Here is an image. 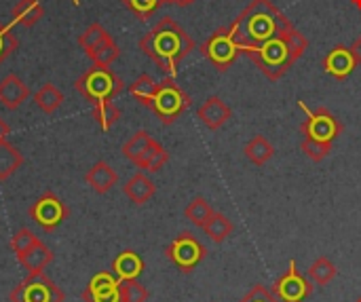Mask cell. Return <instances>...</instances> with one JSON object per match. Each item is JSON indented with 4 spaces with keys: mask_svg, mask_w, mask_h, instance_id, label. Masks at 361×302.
I'll use <instances>...</instances> for the list:
<instances>
[{
    "mask_svg": "<svg viewBox=\"0 0 361 302\" xmlns=\"http://www.w3.org/2000/svg\"><path fill=\"white\" fill-rule=\"evenodd\" d=\"M137 19H142V21H146L148 17H152L157 11H159V6L165 2V0H121Z\"/></svg>",
    "mask_w": 361,
    "mask_h": 302,
    "instance_id": "obj_34",
    "label": "cell"
},
{
    "mask_svg": "<svg viewBox=\"0 0 361 302\" xmlns=\"http://www.w3.org/2000/svg\"><path fill=\"white\" fill-rule=\"evenodd\" d=\"M324 66H326V72H330L332 76L345 78V76H349V74L355 70L357 57H355V53H353L351 49L338 47V49L330 51V55L326 57Z\"/></svg>",
    "mask_w": 361,
    "mask_h": 302,
    "instance_id": "obj_15",
    "label": "cell"
},
{
    "mask_svg": "<svg viewBox=\"0 0 361 302\" xmlns=\"http://www.w3.org/2000/svg\"><path fill=\"white\" fill-rule=\"evenodd\" d=\"M93 119H95V123H97L104 131H108V129H112V127L116 125V121L121 119V110H118L112 102H99V104L93 106Z\"/></svg>",
    "mask_w": 361,
    "mask_h": 302,
    "instance_id": "obj_30",
    "label": "cell"
},
{
    "mask_svg": "<svg viewBox=\"0 0 361 302\" xmlns=\"http://www.w3.org/2000/svg\"><path fill=\"white\" fill-rule=\"evenodd\" d=\"M167 159H169L167 150H165L159 142H152V144L148 146V150L142 155V159L137 161V167L144 169V171L154 174V171L163 169V165L167 163Z\"/></svg>",
    "mask_w": 361,
    "mask_h": 302,
    "instance_id": "obj_24",
    "label": "cell"
},
{
    "mask_svg": "<svg viewBox=\"0 0 361 302\" xmlns=\"http://www.w3.org/2000/svg\"><path fill=\"white\" fill-rule=\"evenodd\" d=\"M30 218L44 231V233H55L59 224L70 216V210L66 203L55 195V193H42L27 210Z\"/></svg>",
    "mask_w": 361,
    "mask_h": 302,
    "instance_id": "obj_7",
    "label": "cell"
},
{
    "mask_svg": "<svg viewBox=\"0 0 361 302\" xmlns=\"http://www.w3.org/2000/svg\"><path fill=\"white\" fill-rule=\"evenodd\" d=\"M167 258L182 271V273H192L205 258V248L203 243L192 235V233H180L169 248L165 250Z\"/></svg>",
    "mask_w": 361,
    "mask_h": 302,
    "instance_id": "obj_8",
    "label": "cell"
},
{
    "mask_svg": "<svg viewBox=\"0 0 361 302\" xmlns=\"http://www.w3.org/2000/svg\"><path fill=\"white\" fill-rule=\"evenodd\" d=\"M23 165V155L4 138L0 140V180H8Z\"/></svg>",
    "mask_w": 361,
    "mask_h": 302,
    "instance_id": "obj_21",
    "label": "cell"
},
{
    "mask_svg": "<svg viewBox=\"0 0 361 302\" xmlns=\"http://www.w3.org/2000/svg\"><path fill=\"white\" fill-rule=\"evenodd\" d=\"M152 142H154V140H152L146 131H137V133H133V135L123 144V157L137 165V161L142 159V155L148 150V146H150Z\"/></svg>",
    "mask_w": 361,
    "mask_h": 302,
    "instance_id": "obj_25",
    "label": "cell"
},
{
    "mask_svg": "<svg viewBox=\"0 0 361 302\" xmlns=\"http://www.w3.org/2000/svg\"><path fill=\"white\" fill-rule=\"evenodd\" d=\"M165 2H176V4H182L184 6V4H190L192 0H165Z\"/></svg>",
    "mask_w": 361,
    "mask_h": 302,
    "instance_id": "obj_41",
    "label": "cell"
},
{
    "mask_svg": "<svg viewBox=\"0 0 361 302\" xmlns=\"http://www.w3.org/2000/svg\"><path fill=\"white\" fill-rule=\"evenodd\" d=\"M357 302H361V298H360V301H357Z\"/></svg>",
    "mask_w": 361,
    "mask_h": 302,
    "instance_id": "obj_43",
    "label": "cell"
},
{
    "mask_svg": "<svg viewBox=\"0 0 361 302\" xmlns=\"http://www.w3.org/2000/svg\"><path fill=\"white\" fill-rule=\"evenodd\" d=\"M140 49L167 76H173L176 70H178V64L192 49V40L188 38V34L173 19L165 17L140 40Z\"/></svg>",
    "mask_w": 361,
    "mask_h": 302,
    "instance_id": "obj_2",
    "label": "cell"
},
{
    "mask_svg": "<svg viewBox=\"0 0 361 302\" xmlns=\"http://www.w3.org/2000/svg\"><path fill=\"white\" fill-rule=\"evenodd\" d=\"M123 191H125V195H127V199L131 203L144 205V203H148L152 199L157 186H154V182L144 171H140V174H135L133 178L127 180V184L123 186Z\"/></svg>",
    "mask_w": 361,
    "mask_h": 302,
    "instance_id": "obj_18",
    "label": "cell"
},
{
    "mask_svg": "<svg viewBox=\"0 0 361 302\" xmlns=\"http://www.w3.org/2000/svg\"><path fill=\"white\" fill-rule=\"evenodd\" d=\"M273 292L281 302H305L313 294V282L298 271L296 260H290L288 271L275 279Z\"/></svg>",
    "mask_w": 361,
    "mask_h": 302,
    "instance_id": "obj_9",
    "label": "cell"
},
{
    "mask_svg": "<svg viewBox=\"0 0 361 302\" xmlns=\"http://www.w3.org/2000/svg\"><path fill=\"white\" fill-rule=\"evenodd\" d=\"M212 214H214V210L209 207V203L203 199V197H197V199H192L190 203H188V207H186V212H184V216L195 224V226H205V222L212 218Z\"/></svg>",
    "mask_w": 361,
    "mask_h": 302,
    "instance_id": "obj_32",
    "label": "cell"
},
{
    "mask_svg": "<svg viewBox=\"0 0 361 302\" xmlns=\"http://www.w3.org/2000/svg\"><path fill=\"white\" fill-rule=\"evenodd\" d=\"M89 55V59L93 61V66H104V68H110L116 59H118V55H121V49H118V44L112 40V36L106 40V42H102L99 47H95L91 53H87Z\"/></svg>",
    "mask_w": 361,
    "mask_h": 302,
    "instance_id": "obj_27",
    "label": "cell"
},
{
    "mask_svg": "<svg viewBox=\"0 0 361 302\" xmlns=\"http://www.w3.org/2000/svg\"><path fill=\"white\" fill-rule=\"evenodd\" d=\"M11 302H63V292L51 282L44 273L27 275L13 292L8 294Z\"/></svg>",
    "mask_w": 361,
    "mask_h": 302,
    "instance_id": "obj_6",
    "label": "cell"
},
{
    "mask_svg": "<svg viewBox=\"0 0 361 302\" xmlns=\"http://www.w3.org/2000/svg\"><path fill=\"white\" fill-rule=\"evenodd\" d=\"M72 2H74V4H76V6H78V4H80V0H72Z\"/></svg>",
    "mask_w": 361,
    "mask_h": 302,
    "instance_id": "obj_42",
    "label": "cell"
},
{
    "mask_svg": "<svg viewBox=\"0 0 361 302\" xmlns=\"http://www.w3.org/2000/svg\"><path fill=\"white\" fill-rule=\"evenodd\" d=\"M302 150L307 152L309 159L313 161H322L330 155L332 150V144L330 142H319V140H313V138H305L302 142Z\"/></svg>",
    "mask_w": 361,
    "mask_h": 302,
    "instance_id": "obj_36",
    "label": "cell"
},
{
    "mask_svg": "<svg viewBox=\"0 0 361 302\" xmlns=\"http://www.w3.org/2000/svg\"><path fill=\"white\" fill-rule=\"evenodd\" d=\"M53 258H55L53 252L38 239L23 256H19V262L27 271V275H36V273H42L53 262Z\"/></svg>",
    "mask_w": 361,
    "mask_h": 302,
    "instance_id": "obj_17",
    "label": "cell"
},
{
    "mask_svg": "<svg viewBox=\"0 0 361 302\" xmlns=\"http://www.w3.org/2000/svg\"><path fill=\"white\" fill-rule=\"evenodd\" d=\"M110 38L108 30L99 23H91L80 36H78V47L85 51V53H91L95 47H99L102 42H106Z\"/></svg>",
    "mask_w": 361,
    "mask_h": 302,
    "instance_id": "obj_29",
    "label": "cell"
},
{
    "mask_svg": "<svg viewBox=\"0 0 361 302\" xmlns=\"http://www.w3.org/2000/svg\"><path fill=\"white\" fill-rule=\"evenodd\" d=\"M34 102L36 106L44 112V114H53L61 108L63 104V93L53 85V83H44L36 93H34Z\"/></svg>",
    "mask_w": 361,
    "mask_h": 302,
    "instance_id": "obj_22",
    "label": "cell"
},
{
    "mask_svg": "<svg viewBox=\"0 0 361 302\" xmlns=\"http://www.w3.org/2000/svg\"><path fill=\"white\" fill-rule=\"evenodd\" d=\"M245 157L256 163V165H264L271 157H273V146L267 138L256 135L247 146H245Z\"/></svg>",
    "mask_w": 361,
    "mask_h": 302,
    "instance_id": "obj_31",
    "label": "cell"
},
{
    "mask_svg": "<svg viewBox=\"0 0 361 302\" xmlns=\"http://www.w3.org/2000/svg\"><path fill=\"white\" fill-rule=\"evenodd\" d=\"M19 49V40H17V36L0 21V64L11 55V53H15Z\"/></svg>",
    "mask_w": 361,
    "mask_h": 302,
    "instance_id": "obj_37",
    "label": "cell"
},
{
    "mask_svg": "<svg viewBox=\"0 0 361 302\" xmlns=\"http://www.w3.org/2000/svg\"><path fill=\"white\" fill-rule=\"evenodd\" d=\"M233 231H235V226H233V222L224 216V214H212V218L205 222V226H203V233L214 241V243H222L224 239H228L231 235H233Z\"/></svg>",
    "mask_w": 361,
    "mask_h": 302,
    "instance_id": "obj_23",
    "label": "cell"
},
{
    "mask_svg": "<svg viewBox=\"0 0 361 302\" xmlns=\"http://www.w3.org/2000/svg\"><path fill=\"white\" fill-rule=\"evenodd\" d=\"M231 116V110L226 108V104L220 97H209L201 108H199V119L209 127V129H218L222 127Z\"/></svg>",
    "mask_w": 361,
    "mask_h": 302,
    "instance_id": "obj_19",
    "label": "cell"
},
{
    "mask_svg": "<svg viewBox=\"0 0 361 302\" xmlns=\"http://www.w3.org/2000/svg\"><path fill=\"white\" fill-rule=\"evenodd\" d=\"M112 273L125 282V279H137L144 273V260L140 258L137 252L133 250H125L121 252L114 260H112Z\"/></svg>",
    "mask_w": 361,
    "mask_h": 302,
    "instance_id": "obj_16",
    "label": "cell"
},
{
    "mask_svg": "<svg viewBox=\"0 0 361 302\" xmlns=\"http://www.w3.org/2000/svg\"><path fill=\"white\" fill-rule=\"evenodd\" d=\"M188 95L169 78H165L163 83H159L157 87V93L152 97V112L165 123V125H171L186 108H188Z\"/></svg>",
    "mask_w": 361,
    "mask_h": 302,
    "instance_id": "obj_5",
    "label": "cell"
},
{
    "mask_svg": "<svg viewBox=\"0 0 361 302\" xmlns=\"http://www.w3.org/2000/svg\"><path fill=\"white\" fill-rule=\"evenodd\" d=\"M27 97H30V89L17 74H6L0 80V104L6 110H17Z\"/></svg>",
    "mask_w": 361,
    "mask_h": 302,
    "instance_id": "obj_13",
    "label": "cell"
},
{
    "mask_svg": "<svg viewBox=\"0 0 361 302\" xmlns=\"http://www.w3.org/2000/svg\"><path fill=\"white\" fill-rule=\"evenodd\" d=\"M121 279L114 273H97L91 277L87 288L82 290V301L85 302H123L121 301V290H118Z\"/></svg>",
    "mask_w": 361,
    "mask_h": 302,
    "instance_id": "obj_12",
    "label": "cell"
},
{
    "mask_svg": "<svg viewBox=\"0 0 361 302\" xmlns=\"http://www.w3.org/2000/svg\"><path fill=\"white\" fill-rule=\"evenodd\" d=\"M38 241V237L30 231V229H19L13 237H11V250L15 252V256H23L34 243Z\"/></svg>",
    "mask_w": 361,
    "mask_h": 302,
    "instance_id": "obj_35",
    "label": "cell"
},
{
    "mask_svg": "<svg viewBox=\"0 0 361 302\" xmlns=\"http://www.w3.org/2000/svg\"><path fill=\"white\" fill-rule=\"evenodd\" d=\"M245 53H250L256 59V64L273 78L281 76L290 68V64L298 57V53L292 47V30L286 36L271 38L258 47H252Z\"/></svg>",
    "mask_w": 361,
    "mask_h": 302,
    "instance_id": "obj_4",
    "label": "cell"
},
{
    "mask_svg": "<svg viewBox=\"0 0 361 302\" xmlns=\"http://www.w3.org/2000/svg\"><path fill=\"white\" fill-rule=\"evenodd\" d=\"M8 131H11V127H8V125H6V123L0 119V140H4V138L8 135Z\"/></svg>",
    "mask_w": 361,
    "mask_h": 302,
    "instance_id": "obj_39",
    "label": "cell"
},
{
    "mask_svg": "<svg viewBox=\"0 0 361 302\" xmlns=\"http://www.w3.org/2000/svg\"><path fill=\"white\" fill-rule=\"evenodd\" d=\"M239 302H281L277 296H275V292L271 290V288H267V286H262V284H258V286H254L243 298Z\"/></svg>",
    "mask_w": 361,
    "mask_h": 302,
    "instance_id": "obj_38",
    "label": "cell"
},
{
    "mask_svg": "<svg viewBox=\"0 0 361 302\" xmlns=\"http://www.w3.org/2000/svg\"><path fill=\"white\" fill-rule=\"evenodd\" d=\"M85 182L97 193V195H106L110 193L116 182H118V174L106 163V161H97L87 174H85Z\"/></svg>",
    "mask_w": 361,
    "mask_h": 302,
    "instance_id": "obj_14",
    "label": "cell"
},
{
    "mask_svg": "<svg viewBox=\"0 0 361 302\" xmlns=\"http://www.w3.org/2000/svg\"><path fill=\"white\" fill-rule=\"evenodd\" d=\"M290 30L292 28L286 17L269 0H254L231 25V32L241 51H250L252 47H258L271 38L286 36Z\"/></svg>",
    "mask_w": 361,
    "mask_h": 302,
    "instance_id": "obj_1",
    "label": "cell"
},
{
    "mask_svg": "<svg viewBox=\"0 0 361 302\" xmlns=\"http://www.w3.org/2000/svg\"><path fill=\"white\" fill-rule=\"evenodd\" d=\"M336 267H334V262L332 260H328L326 256H322V258H317L311 267H309V271H307V277L315 284V286H328L334 277H336Z\"/></svg>",
    "mask_w": 361,
    "mask_h": 302,
    "instance_id": "obj_26",
    "label": "cell"
},
{
    "mask_svg": "<svg viewBox=\"0 0 361 302\" xmlns=\"http://www.w3.org/2000/svg\"><path fill=\"white\" fill-rule=\"evenodd\" d=\"M121 290V301L123 302H146L148 301V290L137 282V279H125L118 284Z\"/></svg>",
    "mask_w": 361,
    "mask_h": 302,
    "instance_id": "obj_33",
    "label": "cell"
},
{
    "mask_svg": "<svg viewBox=\"0 0 361 302\" xmlns=\"http://www.w3.org/2000/svg\"><path fill=\"white\" fill-rule=\"evenodd\" d=\"M157 87H159V85H157L148 74H142L137 80H133V83L129 85V93H131L140 104H144V106L150 108L152 97H154V93H157Z\"/></svg>",
    "mask_w": 361,
    "mask_h": 302,
    "instance_id": "obj_28",
    "label": "cell"
},
{
    "mask_svg": "<svg viewBox=\"0 0 361 302\" xmlns=\"http://www.w3.org/2000/svg\"><path fill=\"white\" fill-rule=\"evenodd\" d=\"M74 89L82 95V99L95 106L99 102H112L125 89V85L114 70L104 66H93L76 78Z\"/></svg>",
    "mask_w": 361,
    "mask_h": 302,
    "instance_id": "obj_3",
    "label": "cell"
},
{
    "mask_svg": "<svg viewBox=\"0 0 361 302\" xmlns=\"http://www.w3.org/2000/svg\"><path fill=\"white\" fill-rule=\"evenodd\" d=\"M239 51H241V47H239V42L235 40L231 28H228V30H218V32L203 44L205 57H207L214 66H218L220 70H224L226 66H231Z\"/></svg>",
    "mask_w": 361,
    "mask_h": 302,
    "instance_id": "obj_10",
    "label": "cell"
},
{
    "mask_svg": "<svg viewBox=\"0 0 361 302\" xmlns=\"http://www.w3.org/2000/svg\"><path fill=\"white\" fill-rule=\"evenodd\" d=\"M353 53H355L357 61H361V40H360V42H357V44H355V51H353Z\"/></svg>",
    "mask_w": 361,
    "mask_h": 302,
    "instance_id": "obj_40",
    "label": "cell"
},
{
    "mask_svg": "<svg viewBox=\"0 0 361 302\" xmlns=\"http://www.w3.org/2000/svg\"><path fill=\"white\" fill-rule=\"evenodd\" d=\"M11 15H13L15 23H19L23 28H32V25H36L42 19L44 8H42V4L38 0H17V4L13 6Z\"/></svg>",
    "mask_w": 361,
    "mask_h": 302,
    "instance_id": "obj_20",
    "label": "cell"
},
{
    "mask_svg": "<svg viewBox=\"0 0 361 302\" xmlns=\"http://www.w3.org/2000/svg\"><path fill=\"white\" fill-rule=\"evenodd\" d=\"M300 108L307 112V121L302 125V131L307 138H313V140H319V142H334L341 133V123L328 112V110H317V112H311L307 108V104L300 102Z\"/></svg>",
    "mask_w": 361,
    "mask_h": 302,
    "instance_id": "obj_11",
    "label": "cell"
}]
</instances>
